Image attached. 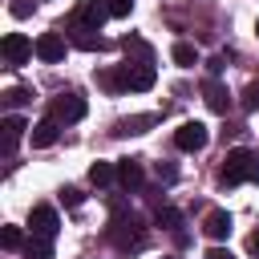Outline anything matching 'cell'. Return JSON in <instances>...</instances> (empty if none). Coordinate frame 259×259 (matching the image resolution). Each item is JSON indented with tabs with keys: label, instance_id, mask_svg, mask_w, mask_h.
Listing matches in <instances>:
<instances>
[{
	"label": "cell",
	"instance_id": "1",
	"mask_svg": "<svg viewBox=\"0 0 259 259\" xmlns=\"http://www.w3.org/2000/svg\"><path fill=\"white\" fill-rule=\"evenodd\" d=\"M219 182H223V186L259 182V154H255V150H247V146H235V150H227V158H223V170H219Z\"/></svg>",
	"mask_w": 259,
	"mask_h": 259
},
{
	"label": "cell",
	"instance_id": "2",
	"mask_svg": "<svg viewBox=\"0 0 259 259\" xmlns=\"http://www.w3.org/2000/svg\"><path fill=\"white\" fill-rule=\"evenodd\" d=\"M105 235H109V243H113L117 251H138V247L146 243V235H142V223H138V214H130V210H125L121 202L113 206V219H109Z\"/></svg>",
	"mask_w": 259,
	"mask_h": 259
},
{
	"label": "cell",
	"instance_id": "3",
	"mask_svg": "<svg viewBox=\"0 0 259 259\" xmlns=\"http://www.w3.org/2000/svg\"><path fill=\"white\" fill-rule=\"evenodd\" d=\"M154 81H158V73H154L150 61H125V65L117 69V89L146 93V89H154Z\"/></svg>",
	"mask_w": 259,
	"mask_h": 259
},
{
	"label": "cell",
	"instance_id": "4",
	"mask_svg": "<svg viewBox=\"0 0 259 259\" xmlns=\"http://www.w3.org/2000/svg\"><path fill=\"white\" fill-rule=\"evenodd\" d=\"M85 109H89V105H85V97H81V93H61V97L49 105V117H53L57 125H61V121H65V125H73V121H81V117H85Z\"/></svg>",
	"mask_w": 259,
	"mask_h": 259
},
{
	"label": "cell",
	"instance_id": "5",
	"mask_svg": "<svg viewBox=\"0 0 259 259\" xmlns=\"http://www.w3.org/2000/svg\"><path fill=\"white\" fill-rule=\"evenodd\" d=\"M206 142H210V130H206L202 121H182V125L174 130V146H178L182 154H198Z\"/></svg>",
	"mask_w": 259,
	"mask_h": 259
},
{
	"label": "cell",
	"instance_id": "6",
	"mask_svg": "<svg viewBox=\"0 0 259 259\" xmlns=\"http://www.w3.org/2000/svg\"><path fill=\"white\" fill-rule=\"evenodd\" d=\"M0 53H4V65H24V61L36 53V45H32L24 32H8V36L0 40Z\"/></svg>",
	"mask_w": 259,
	"mask_h": 259
},
{
	"label": "cell",
	"instance_id": "7",
	"mask_svg": "<svg viewBox=\"0 0 259 259\" xmlns=\"http://www.w3.org/2000/svg\"><path fill=\"white\" fill-rule=\"evenodd\" d=\"M28 231H32V235H40V239H53V235L61 231L57 210H53V206H45V202H40V206H32V210H28Z\"/></svg>",
	"mask_w": 259,
	"mask_h": 259
},
{
	"label": "cell",
	"instance_id": "8",
	"mask_svg": "<svg viewBox=\"0 0 259 259\" xmlns=\"http://www.w3.org/2000/svg\"><path fill=\"white\" fill-rule=\"evenodd\" d=\"M105 20H109L105 0H89V4H81V8L73 12V24H77V28H93V32H101Z\"/></svg>",
	"mask_w": 259,
	"mask_h": 259
},
{
	"label": "cell",
	"instance_id": "9",
	"mask_svg": "<svg viewBox=\"0 0 259 259\" xmlns=\"http://www.w3.org/2000/svg\"><path fill=\"white\" fill-rule=\"evenodd\" d=\"M36 57H40L45 65L65 61V36H61V32H40V36H36Z\"/></svg>",
	"mask_w": 259,
	"mask_h": 259
},
{
	"label": "cell",
	"instance_id": "10",
	"mask_svg": "<svg viewBox=\"0 0 259 259\" xmlns=\"http://www.w3.org/2000/svg\"><path fill=\"white\" fill-rule=\"evenodd\" d=\"M202 97H206L210 113H227V109H231V93H227V85H223L219 77H210V81L202 85Z\"/></svg>",
	"mask_w": 259,
	"mask_h": 259
},
{
	"label": "cell",
	"instance_id": "11",
	"mask_svg": "<svg viewBox=\"0 0 259 259\" xmlns=\"http://www.w3.org/2000/svg\"><path fill=\"white\" fill-rule=\"evenodd\" d=\"M28 138H32V150H49V146L61 138V125H57L53 117H45V121H36V125H32V134H28Z\"/></svg>",
	"mask_w": 259,
	"mask_h": 259
},
{
	"label": "cell",
	"instance_id": "12",
	"mask_svg": "<svg viewBox=\"0 0 259 259\" xmlns=\"http://www.w3.org/2000/svg\"><path fill=\"white\" fill-rule=\"evenodd\" d=\"M117 182H121L125 190H142V182H146V170H142V162H134V158L117 162Z\"/></svg>",
	"mask_w": 259,
	"mask_h": 259
},
{
	"label": "cell",
	"instance_id": "13",
	"mask_svg": "<svg viewBox=\"0 0 259 259\" xmlns=\"http://www.w3.org/2000/svg\"><path fill=\"white\" fill-rule=\"evenodd\" d=\"M202 235H206V239H227V235H231V214H227V210H210V214L202 219Z\"/></svg>",
	"mask_w": 259,
	"mask_h": 259
},
{
	"label": "cell",
	"instance_id": "14",
	"mask_svg": "<svg viewBox=\"0 0 259 259\" xmlns=\"http://www.w3.org/2000/svg\"><path fill=\"white\" fill-rule=\"evenodd\" d=\"M24 130H28V125H24V117H16V113H8V117H4V154H12V150H16V142L24 138Z\"/></svg>",
	"mask_w": 259,
	"mask_h": 259
},
{
	"label": "cell",
	"instance_id": "15",
	"mask_svg": "<svg viewBox=\"0 0 259 259\" xmlns=\"http://www.w3.org/2000/svg\"><path fill=\"white\" fill-rule=\"evenodd\" d=\"M89 182H93V186L117 182V166H113V162H93V166H89Z\"/></svg>",
	"mask_w": 259,
	"mask_h": 259
},
{
	"label": "cell",
	"instance_id": "16",
	"mask_svg": "<svg viewBox=\"0 0 259 259\" xmlns=\"http://www.w3.org/2000/svg\"><path fill=\"white\" fill-rule=\"evenodd\" d=\"M24 259H53V239L28 235V243H24Z\"/></svg>",
	"mask_w": 259,
	"mask_h": 259
},
{
	"label": "cell",
	"instance_id": "17",
	"mask_svg": "<svg viewBox=\"0 0 259 259\" xmlns=\"http://www.w3.org/2000/svg\"><path fill=\"white\" fill-rule=\"evenodd\" d=\"M73 45H77V49H85V53H93V49H105V40H101L93 28H77V24H73Z\"/></svg>",
	"mask_w": 259,
	"mask_h": 259
},
{
	"label": "cell",
	"instance_id": "18",
	"mask_svg": "<svg viewBox=\"0 0 259 259\" xmlns=\"http://www.w3.org/2000/svg\"><path fill=\"white\" fill-rule=\"evenodd\" d=\"M170 57H174V65H182V69L198 65V53H194V45H186V40H178V45L170 49Z\"/></svg>",
	"mask_w": 259,
	"mask_h": 259
},
{
	"label": "cell",
	"instance_id": "19",
	"mask_svg": "<svg viewBox=\"0 0 259 259\" xmlns=\"http://www.w3.org/2000/svg\"><path fill=\"white\" fill-rule=\"evenodd\" d=\"M24 243H28V239H24L20 227H4V231H0V247H4V251H24Z\"/></svg>",
	"mask_w": 259,
	"mask_h": 259
},
{
	"label": "cell",
	"instance_id": "20",
	"mask_svg": "<svg viewBox=\"0 0 259 259\" xmlns=\"http://www.w3.org/2000/svg\"><path fill=\"white\" fill-rule=\"evenodd\" d=\"M105 8H109V16H117V20H125V16L134 12V0H105Z\"/></svg>",
	"mask_w": 259,
	"mask_h": 259
},
{
	"label": "cell",
	"instance_id": "21",
	"mask_svg": "<svg viewBox=\"0 0 259 259\" xmlns=\"http://www.w3.org/2000/svg\"><path fill=\"white\" fill-rule=\"evenodd\" d=\"M178 223H182V214L174 206H158V227H178Z\"/></svg>",
	"mask_w": 259,
	"mask_h": 259
},
{
	"label": "cell",
	"instance_id": "22",
	"mask_svg": "<svg viewBox=\"0 0 259 259\" xmlns=\"http://www.w3.org/2000/svg\"><path fill=\"white\" fill-rule=\"evenodd\" d=\"M4 101H8L12 109H16V105H24V101H32V93H28V89H8V93H4Z\"/></svg>",
	"mask_w": 259,
	"mask_h": 259
},
{
	"label": "cell",
	"instance_id": "23",
	"mask_svg": "<svg viewBox=\"0 0 259 259\" xmlns=\"http://www.w3.org/2000/svg\"><path fill=\"white\" fill-rule=\"evenodd\" d=\"M243 109H259V81L247 85V93H243Z\"/></svg>",
	"mask_w": 259,
	"mask_h": 259
},
{
	"label": "cell",
	"instance_id": "24",
	"mask_svg": "<svg viewBox=\"0 0 259 259\" xmlns=\"http://www.w3.org/2000/svg\"><path fill=\"white\" fill-rule=\"evenodd\" d=\"M61 198H65L69 206H81V190H77V186H65V190H61Z\"/></svg>",
	"mask_w": 259,
	"mask_h": 259
},
{
	"label": "cell",
	"instance_id": "25",
	"mask_svg": "<svg viewBox=\"0 0 259 259\" xmlns=\"http://www.w3.org/2000/svg\"><path fill=\"white\" fill-rule=\"evenodd\" d=\"M158 178H162V182H174V178H178V170H174V166H162V162H158Z\"/></svg>",
	"mask_w": 259,
	"mask_h": 259
},
{
	"label": "cell",
	"instance_id": "26",
	"mask_svg": "<svg viewBox=\"0 0 259 259\" xmlns=\"http://www.w3.org/2000/svg\"><path fill=\"white\" fill-rule=\"evenodd\" d=\"M247 251H251V255H259V227L247 235Z\"/></svg>",
	"mask_w": 259,
	"mask_h": 259
},
{
	"label": "cell",
	"instance_id": "27",
	"mask_svg": "<svg viewBox=\"0 0 259 259\" xmlns=\"http://www.w3.org/2000/svg\"><path fill=\"white\" fill-rule=\"evenodd\" d=\"M206 259H235V255H231V251H223V247H210V251H206Z\"/></svg>",
	"mask_w": 259,
	"mask_h": 259
},
{
	"label": "cell",
	"instance_id": "28",
	"mask_svg": "<svg viewBox=\"0 0 259 259\" xmlns=\"http://www.w3.org/2000/svg\"><path fill=\"white\" fill-rule=\"evenodd\" d=\"M206 69H210V73L219 77V73H223V57H210V61H206Z\"/></svg>",
	"mask_w": 259,
	"mask_h": 259
},
{
	"label": "cell",
	"instance_id": "29",
	"mask_svg": "<svg viewBox=\"0 0 259 259\" xmlns=\"http://www.w3.org/2000/svg\"><path fill=\"white\" fill-rule=\"evenodd\" d=\"M255 36H259V24H255Z\"/></svg>",
	"mask_w": 259,
	"mask_h": 259
}]
</instances>
